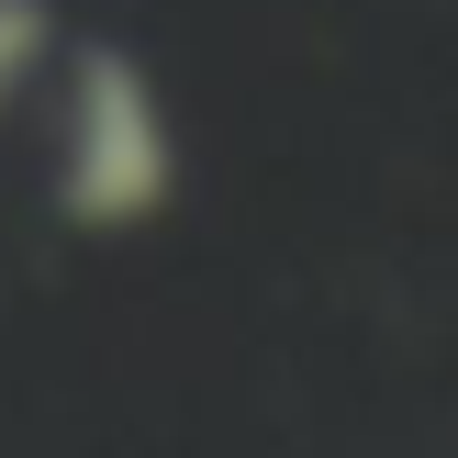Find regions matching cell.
Listing matches in <instances>:
<instances>
[{
    "label": "cell",
    "mask_w": 458,
    "mask_h": 458,
    "mask_svg": "<svg viewBox=\"0 0 458 458\" xmlns=\"http://www.w3.org/2000/svg\"><path fill=\"white\" fill-rule=\"evenodd\" d=\"M168 191H179L168 89L123 45H79L56 67V168H45V201L79 235H134V224L168 213Z\"/></svg>",
    "instance_id": "1"
},
{
    "label": "cell",
    "mask_w": 458,
    "mask_h": 458,
    "mask_svg": "<svg viewBox=\"0 0 458 458\" xmlns=\"http://www.w3.org/2000/svg\"><path fill=\"white\" fill-rule=\"evenodd\" d=\"M45 67H56V12L45 0H0V101L22 79H45Z\"/></svg>",
    "instance_id": "2"
}]
</instances>
